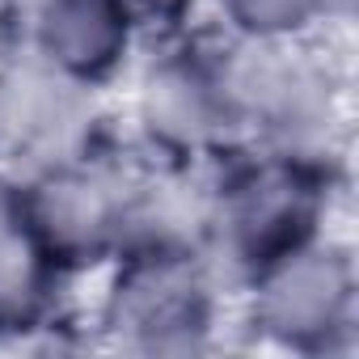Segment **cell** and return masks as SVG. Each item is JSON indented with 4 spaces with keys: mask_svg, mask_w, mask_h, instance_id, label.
Segmentation results:
<instances>
[{
    "mask_svg": "<svg viewBox=\"0 0 359 359\" xmlns=\"http://www.w3.org/2000/svg\"><path fill=\"white\" fill-rule=\"evenodd\" d=\"M216 60L241 144L330 173L351 169V72L334 34L254 43L216 30Z\"/></svg>",
    "mask_w": 359,
    "mask_h": 359,
    "instance_id": "6da1fadb",
    "label": "cell"
},
{
    "mask_svg": "<svg viewBox=\"0 0 359 359\" xmlns=\"http://www.w3.org/2000/svg\"><path fill=\"white\" fill-rule=\"evenodd\" d=\"M346 173L237 144L203 169V254L237 292L258 266L334 229Z\"/></svg>",
    "mask_w": 359,
    "mask_h": 359,
    "instance_id": "7a4b0ae2",
    "label": "cell"
},
{
    "mask_svg": "<svg viewBox=\"0 0 359 359\" xmlns=\"http://www.w3.org/2000/svg\"><path fill=\"white\" fill-rule=\"evenodd\" d=\"M85 325L118 351L199 355L233 325V287L203 250H127L97 275Z\"/></svg>",
    "mask_w": 359,
    "mask_h": 359,
    "instance_id": "3957f363",
    "label": "cell"
},
{
    "mask_svg": "<svg viewBox=\"0 0 359 359\" xmlns=\"http://www.w3.org/2000/svg\"><path fill=\"white\" fill-rule=\"evenodd\" d=\"M233 325L262 351L334 359L359 346V266L342 233H321L258 266L233 292Z\"/></svg>",
    "mask_w": 359,
    "mask_h": 359,
    "instance_id": "277c9868",
    "label": "cell"
},
{
    "mask_svg": "<svg viewBox=\"0 0 359 359\" xmlns=\"http://www.w3.org/2000/svg\"><path fill=\"white\" fill-rule=\"evenodd\" d=\"M123 140L152 165L195 173L241 144L212 26L191 39L148 47L135 60Z\"/></svg>",
    "mask_w": 359,
    "mask_h": 359,
    "instance_id": "5b68a950",
    "label": "cell"
},
{
    "mask_svg": "<svg viewBox=\"0 0 359 359\" xmlns=\"http://www.w3.org/2000/svg\"><path fill=\"white\" fill-rule=\"evenodd\" d=\"M135 152L123 140L18 182V220L30 241L76 283L93 279L123 241V203Z\"/></svg>",
    "mask_w": 359,
    "mask_h": 359,
    "instance_id": "8992f818",
    "label": "cell"
},
{
    "mask_svg": "<svg viewBox=\"0 0 359 359\" xmlns=\"http://www.w3.org/2000/svg\"><path fill=\"white\" fill-rule=\"evenodd\" d=\"M114 140L102 93L68 81L26 47L0 51V169L18 182Z\"/></svg>",
    "mask_w": 359,
    "mask_h": 359,
    "instance_id": "52a82bcc",
    "label": "cell"
},
{
    "mask_svg": "<svg viewBox=\"0 0 359 359\" xmlns=\"http://www.w3.org/2000/svg\"><path fill=\"white\" fill-rule=\"evenodd\" d=\"M18 47L97 93L131 76L144 55L131 0H26Z\"/></svg>",
    "mask_w": 359,
    "mask_h": 359,
    "instance_id": "ba28073f",
    "label": "cell"
},
{
    "mask_svg": "<svg viewBox=\"0 0 359 359\" xmlns=\"http://www.w3.org/2000/svg\"><path fill=\"white\" fill-rule=\"evenodd\" d=\"M72 287L64 275L22 229L0 233V342H39L55 330H72Z\"/></svg>",
    "mask_w": 359,
    "mask_h": 359,
    "instance_id": "9c48e42d",
    "label": "cell"
},
{
    "mask_svg": "<svg viewBox=\"0 0 359 359\" xmlns=\"http://www.w3.org/2000/svg\"><path fill=\"white\" fill-rule=\"evenodd\" d=\"M212 30L254 43H292L325 34L321 0H203Z\"/></svg>",
    "mask_w": 359,
    "mask_h": 359,
    "instance_id": "30bf717a",
    "label": "cell"
},
{
    "mask_svg": "<svg viewBox=\"0 0 359 359\" xmlns=\"http://www.w3.org/2000/svg\"><path fill=\"white\" fill-rule=\"evenodd\" d=\"M18 224V177L0 169V233Z\"/></svg>",
    "mask_w": 359,
    "mask_h": 359,
    "instance_id": "8fae6325",
    "label": "cell"
}]
</instances>
